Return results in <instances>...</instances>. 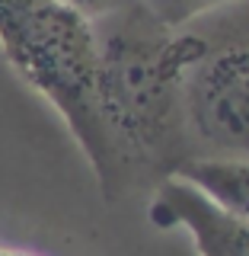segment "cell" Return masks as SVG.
Returning <instances> with one entry per match:
<instances>
[{"instance_id": "6da1fadb", "label": "cell", "mask_w": 249, "mask_h": 256, "mask_svg": "<svg viewBox=\"0 0 249 256\" xmlns=\"http://www.w3.org/2000/svg\"><path fill=\"white\" fill-rule=\"evenodd\" d=\"M96 100L131 186L176 176L195 160L186 122V74L208 36L170 29L141 0L93 20Z\"/></svg>"}, {"instance_id": "7a4b0ae2", "label": "cell", "mask_w": 249, "mask_h": 256, "mask_svg": "<svg viewBox=\"0 0 249 256\" xmlns=\"http://www.w3.org/2000/svg\"><path fill=\"white\" fill-rule=\"evenodd\" d=\"M0 52L64 118L90 160L102 198L118 202L131 189V180L96 100L93 22L61 0H0Z\"/></svg>"}, {"instance_id": "3957f363", "label": "cell", "mask_w": 249, "mask_h": 256, "mask_svg": "<svg viewBox=\"0 0 249 256\" xmlns=\"http://www.w3.org/2000/svg\"><path fill=\"white\" fill-rule=\"evenodd\" d=\"M186 122L198 157L249 160V36L208 38L186 74Z\"/></svg>"}, {"instance_id": "277c9868", "label": "cell", "mask_w": 249, "mask_h": 256, "mask_svg": "<svg viewBox=\"0 0 249 256\" xmlns=\"http://www.w3.org/2000/svg\"><path fill=\"white\" fill-rule=\"evenodd\" d=\"M147 214L163 230L186 228L198 256H249V221L227 212L182 176H166L157 182Z\"/></svg>"}, {"instance_id": "5b68a950", "label": "cell", "mask_w": 249, "mask_h": 256, "mask_svg": "<svg viewBox=\"0 0 249 256\" xmlns=\"http://www.w3.org/2000/svg\"><path fill=\"white\" fill-rule=\"evenodd\" d=\"M176 176L195 182L218 205H224L227 212H234L249 221V160L195 157L186 166H179Z\"/></svg>"}, {"instance_id": "8992f818", "label": "cell", "mask_w": 249, "mask_h": 256, "mask_svg": "<svg viewBox=\"0 0 249 256\" xmlns=\"http://www.w3.org/2000/svg\"><path fill=\"white\" fill-rule=\"evenodd\" d=\"M141 4L147 6L163 26L182 29L189 20H195V16L214 10V6H221V4H227V0H141Z\"/></svg>"}, {"instance_id": "52a82bcc", "label": "cell", "mask_w": 249, "mask_h": 256, "mask_svg": "<svg viewBox=\"0 0 249 256\" xmlns=\"http://www.w3.org/2000/svg\"><path fill=\"white\" fill-rule=\"evenodd\" d=\"M61 4L93 22V20H102V16H109V13L122 10V6H128V4H134V0H61Z\"/></svg>"}, {"instance_id": "ba28073f", "label": "cell", "mask_w": 249, "mask_h": 256, "mask_svg": "<svg viewBox=\"0 0 249 256\" xmlns=\"http://www.w3.org/2000/svg\"><path fill=\"white\" fill-rule=\"evenodd\" d=\"M0 256H29V253H19V250H10V246H0Z\"/></svg>"}]
</instances>
